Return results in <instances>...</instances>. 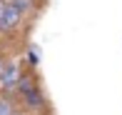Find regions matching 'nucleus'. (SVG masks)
Returning <instances> with one entry per match:
<instances>
[{
	"label": "nucleus",
	"instance_id": "nucleus-2",
	"mask_svg": "<svg viewBox=\"0 0 122 115\" xmlns=\"http://www.w3.org/2000/svg\"><path fill=\"white\" fill-rule=\"evenodd\" d=\"M20 23H23V13H18L8 0H0V30H15Z\"/></svg>",
	"mask_w": 122,
	"mask_h": 115
},
{
	"label": "nucleus",
	"instance_id": "nucleus-5",
	"mask_svg": "<svg viewBox=\"0 0 122 115\" xmlns=\"http://www.w3.org/2000/svg\"><path fill=\"white\" fill-rule=\"evenodd\" d=\"M3 68H5V63H3V60H0V73H3Z\"/></svg>",
	"mask_w": 122,
	"mask_h": 115
},
{
	"label": "nucleus",
	"instance_id": "nucleus-6",
	"mask_svg": "<svg viewBox=\"0 0 122 115\" xmlns=\"http://www.w3.org/2000/svg\"><path fill=\"white\" fill-rule=\"evenodd\" d=\"M15 115H20V113H15Z\"/></svg>",
	"mask_w": 122,
	"mask_h": 115
},
{
	"label": "nucleus",
	"instance_id": "nucleus-4",
	"mask_svg": "<svg viewBox=\"0 0 122 115\" xmlns=\"http://www.w3.org/2000/svg\"><path fill=\"white\" fill-rule=\"evenodd\" d=\"M18 110H15L13 100L10 98H0V115H15Z\"/></svg>",
	"mask_w": 122,
	"mask_h": 115
},
{
	"label": "nucleus",
	"instance_id": "nucleus-1",
	"mask_svg": "<svg viewBox=\"0 0 122 115\" xmlns=\"http://www.w3.org/2000/svg\"><path fill=\"white\" fill-rule=\"evenodd\" d=\"M20 80H23L20 63H15V60H13V63H5L3 73H0V90H3L5 95H10V93L20 85Z\"/></svg>",
	"mask_w": 122,
	"mask_h": 115
},
{
	"label": "nucleus",
	"instance_id": "nucleus-3",
	"mask_svg": "<svg viewBox=\"0 0 122 115\" xmlns=\"http://www.w3.org/2000/svg\"><path fill=\"white\" fill-rule=\"evenodd\" d=\"M10 5H13L15 10H18V13H27V10H32V3H35V0H8Z\"/></svg>",
	"mask_w": 122,
	"mask_h": 115
}]
</instances>
